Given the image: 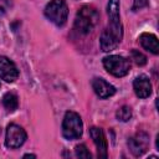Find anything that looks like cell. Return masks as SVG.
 I'll return each instance as SVG.
<instances>
[{
    "label": "cell",
    "mask_w": 159,
    "mask_h": 159,
    "mask_svg": "<svg viewBox=\"0 0 159 159\" xmlns=\"http://www.w3.org/2000/svg\"><path fill=\"white\" fill-rule=\"evenodd\" d=\"M130 56H132V60L134 61V63L138 65V66H144L147 63V57L140 51H138L135 48H133L130 51Z\"/></svg>",
    "instance_id": "15"
},
{
    "label": "cell",
    "mask_w": 159,
    "mask_h": 159,
    "mask_svg": "<svg viewBox=\"0 0 159 159\" xmlns=\"http://www.w3.org/2000/svg\"><path fill=\"white\" fill-rule=\"evenodd\" d=\"M24 158H36V155L35 154H25Z\"/></svg>",
    "instance_id": "18"
},
{
    "label": "cell",
    "mask_w": 159,
    "mask_h": 159,
    "mask_svg": "<svg viewBox=\"0 0 159 159\" xmlns=\"http://www.w3.org/2000/svg\"><path fill=\"white\" fill-rule=\"evenodd\" d=\"M89 135L93 139V143L96 144L98 157L99 158H107V153H108L107 148L108 147H107V140H106L103 130L98 127H92V128H89Z\"/></svg>",
    "instance_id": "9"
},
{
    "label": "cell",
    "mask_w": 159,
    "mask_h": 159,
    "mask_svg": "<svg viewBox=\"0 0 159 159\" xmlns=\"http://www.w3.org/2000/svg\"><path fill=\"white\" fill-rule=\"evenodd\" d=\"M103 66L107 72L113 75L114 77H124L130 70V62L125 57L118 55H111L104 57Z\"/></svg>",
    "instance_id": "5"
},
{
    "label": "cell",
    "mask_w": 159,
    "mask_h": 159,
    "mask_svg": "<svg viewBox=\"0 0 159 159\" xmlns=\"http://www.w3.org/2000/svg\"><path fill=\"white\" fill-rule=\"evenodd\" d=\"M2 106L9 111V112H14L17 106H19V98L15 93L12 92H7L4 94L2 97Z\"/></svg>",
    "instance_id": "13"
},
{
    "label": "cell",
    "mask_w": 159,
    "mask_h": 159,
    "mask_svg": "<svg viewBox=\"0 0 159 159\" xmlns=\"http://www.w3.org/2000/svg\"><path fill=\"white\" fill-rule=\"evenodd\" d=\"M116 117H117L118 120L128 122V120L132 118V109H130V107H128V106H123V107H120V108L117 111Z\"/></svg>",
    "instance_id": "14"
},
{
    "label": "cell",
    "mask_w": 159,
    "mask_h": 159,
    "mask_svg": "<svg viewBox=\"0 0 159 159\" xmlns=\"http://www.w3.org/2000/svg\"><path fill=\"white\" fill-rule=\"evenodd\" d=\"M75 153H76V155L78 157V158H91L92 155H91V153H89V150L87 149V147L84 145V144H80V145H77L76 148H75Z\"/></svg>",
    "instance_id": "16"
},
{
    "label": "cell",
    "mask_w": 159,
    "mask_h": 159,
    "mask_svg": "<svg viewBox=\"0 0 159 159\" xmlns=\"http://www.w3.org/2000/svg\"><path fill=\"white\" fill-rule=\"evenodd\" d=\"M83 132V123L78 113L76 112H66L62 122V134L66 139L73 140L78 139Z\"/></svg>",
    "instance_id": "3"
},
{
    "label": "cell",
    "mask_w": 159,
    "mask_h": 159,
    "mask_svg": "<svg viewBox=\"0 0 159 159\" xmlns=\"http://www.w3.org/2000/svg\"><path fill=\"white\" fill-rule=\"evenodd\" d=\"M98 20H99L98 11L93 6L83 5L77 11V15L75 19V29L80 34L87 35V34L92 32V30L96 27Z\"/></svg>",
    "instance_id": "2"
},
{
    "label": "cell",
    "mask_w": 159,
    "mask_h": 159,
    "mask_svg": "<svg viewBox=\"0 0 159 159\" xmlns=\"http://www.w3.org/2000/svg\"><path fill=\"white\" fill-rule=\"evenodd\" d=\"M148 0H133V10H139L144 6H147Z\"/></svg>",
    "instance_id": "17"
},
{
    "label": "cell",
    "mask_w": 159,
    "mask_h": 159,
    "mask_svg": "<svg viewBox=\"0 0 159 159\" xmlns=\"http://www.w3.org/2000/svg\"><path fill=\"white\" fill-rule=\"evenodd\" d=\"M26 140V132L22 127L17 124H10L6 128V137H5V144L7 148L15 149L20 148Z\"/></svg>",
    "instance_id": "6"
},
{
    "label": "cell",
    "mask_w": 159,
    "mask_h": 159,
    "mask_svg": "<svg viewBox=\"0 0 159 159\" xmlns=\"http://www.w3.org/2000/svg\"><path fill=\"white\" fill-rule=\"evenodd\" d=\"M139 42L140 45L143 46V48H145L147 51L154 53V55H158L159 53V45H158V39L155 35L153 34H148V32H144L139 36Z\"/></svg>",
    "instance_id": "12"
},
{
    "label": "cell",
    "mask_w": 159,
    "mask_h": 159,
    "mask_svg": "<svg viewBox=\"0 0 159 159\" xmlns=\"http://www.w3.org/2000/svg\"><path fill=\"white\" fill-rule=\"evenodd\" d=\"M92 88H93L94 93L99 98H103V99L109 98V97H112L116 93L114 86H112L109 82H107L106 80L99 78V77L93 78V81H92Z\"/></svg>",
    "instance_id": "10"
},
{
    "label": "cell",
    "mask_w": 159,
    "mask_h": 159,
    "mask_svg": "<svg viewBox=\"0 0 159 159\" xmlns=\"http://www.w3.org/2000/svg\"><path fill=\"white\" fill-rule=\"evenodd\" d=\"M148 145H149V135L144 132L137 133L134 137H132L128 140V147H129L132 154L135 157L143 155L147 152Z\"/></svg>",
    "instance_id": "7"
},
{
    "label": "cell",
    "mask_w": 159,
    "mask_h": 159,
    "mask_svg": "<svg viewBox=\"0 0 159 159\" xmlns=\"http://www.w3.org/2000/svg\"><path fill=\"white\" fill-rule=\"evenodd\" d=\"M0 77L6 82H15L19 77L16 65L6 56H0Z\"/></svg>",
    "instance_id": "8"
},
{
    "label": "cell",
    "mask_w": 159,
    "mask_h": 159,
    "mask_svg": "<svg viewBox=\"0 0 159 159\" xmlns=\"http://www.w3.org/2000/svg\"><path fill=\"white\" fill-rule=\"evenodd\" d=\"M119 0H109L107 4V14L109 19L108 26L103 30L99 43L101 48L104 52H109L116 50L123 37V26L120 22V15H119Z\"/></svg>",
    "instance_id": "1"
},
{
    "label": "cell",
    "mask_w": 159,
    "mask_h": 159,
    "mask_svg": "<svg viewBox=\"0 0 159 159\" xmlns=\"http://www.w3.org/2000/svg\"><path fill=\"white\" fill-rule=\"evenodd\" d=\"M133 89L139 98H147L152 93V83L145 75H140L134 80Z\"/></svg>",
    "instance_id": "11"
},
{
    "label": "cell",
    "mask_w": 159,
    "mask_h": 159,
    "mask_svg": "<svg viewBox=\"0 0 159 159\" xmlns=\"http://www.w3.org/2000/svg\"><path fill=\"white\" fill-rule=\"evenodd\" d=\"M45 16L56 26H63L67 21L68 7L65 0H52L45 7Z\"/></svg>",
    "instance_id": "4"
}]
</instances>
